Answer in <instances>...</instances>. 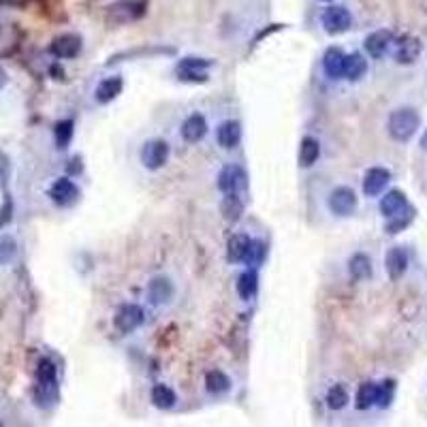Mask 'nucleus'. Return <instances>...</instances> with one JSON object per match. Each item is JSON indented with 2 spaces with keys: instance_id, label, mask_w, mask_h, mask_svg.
I'll return each instance as SVG.
<instances>
[{
  "instance_id": "1",
  "label": "nucleus",
  "mask_w": 427,
  "mask_h": 427,
  "mask_svg": "<svg viewBox=\"0 0 427 427\" xmlns=\"http://www.w3.org/2000/svg\"><path fill=\"white\" fill-rule=\"evenodd\" d=\"M58 367L52 359L43 357L37 363V384H35V401L41 408H50L58 401Z\"/></svg>"
},
{
  "instance_id": "2",
  "label": "nucleus",
  "mask_w": 427,
  "mask_h": 427,
  "mask_svg": "<svg viewBox=\"0 0 427 427\" xmlns=\"http://www.w3.org/2000/svg\"><path fill=\"white\" fill-rule=\"evenodd\" d=\"M418 126H421V116L412 107H399V109H395L389 116V122H387V131H389L391 139H395L399 144L410 141L416 135Z\"/></svg>"
},
{
  "instance_id": "3",
  "label": "nucleus",
  "mask_w": 427,
  "mask_h": 427,
  "mask_svg": "<svg viewBox=\"0 0 427 427\" xmlns=\"http://www.w3.org/2000/svg\"><path fill=\"white\" fill-rule=\"evenodd\" d=\"M210 67H212V60L188 56L175 65V75L180 82H186V84H205L210 80V73H207Z\"/></svg>"
},
{
  "instance_id": "4",
  "label": "nucleus",
  "mask_w": 427,
  "mask_h": 427,
  "mask_svg": "<svg viewBox=\"0 0 427 427\" xmlns=\"http://www.w3.org/2000/svg\"><path fill=\"white\" fill-rule=\"evenodd\" d=\"M146 11L144 3H135V0H122V3H116L107 9L105 13V22L109 26H122V24H131L135 20H139Z\"/></svg>"
},
{
  "instance_id": "5",
  "label": "nucleus",
  "mask_w": 427,
  "mask_h": 427,
  "mask_svg": "<svg viewBox=\"0 0 427 427\" xmlns=\"http://www.w3.org/2000/svg\"><path fill=\"white\" fill-rule=\"evenodd\" d=\"M327 35H342L352 26V16L346 7H327L320 16Z\"/></svg>"
},
{
  "instance_id": "6",
  "label": "nucleus",
  "mask_w": 427,
  "mask_h": 427,
  "mask_svg": "<svg viewBox=\"0 0 427 427\" xmlns=\"http://www.w3.org/2000/svg\"><path fill=\"white\" fill-rule=\"evenodd\" d=\"M169 161V144L163 139H152L141 148V163L150 171H158Z\"/></svg>"
},
{
  "instance_id": "7",
  "label": "nucleus",
  "mask_w": 427,
  "mask_h": 427,
  "mask_svg": "<svg viewBox=\"0 0 427 427\" xmlns=\"http://www.w3.org/2000/svg\"><path fill=\"white\" fill-rule=\"evenodd\" d=\"M327 203H329V210H331L335 216L346 218V216L355 214V210H357V195H355V190L348 188V186H337V188H333V190L329 193Z\"/></svg>"
},
{
  "instance_id": "8",
  "label": "nucleus",
  "mask_w": 427,
  "mask_h": 427,
  "mask_svg": "<svg viewBox=\"0 0 427 427\" xmlns=\"http://www.w3.org/2000/svg\"><path fill=\"white\" fill-rule=\"evenodd\" d=\"M82 52V37L73 35V33H65L58 35L52 43H50V54L56 56L58 60H71Z\"/></svg>"
},
{
  "instance_id": "9",
  "label": "nucleus",
  "mask_w": 427,
  "mask_h": 427,
  "mask_svg": "<svg viewBox=\"0 0 427 427\" xmlns=\"http://www.w3.org/2000/svg\"><path fill=\"white\" fill-rule=\"evenodd\" d=\"M421 52H423V45L412 35H404L397 41H393V56L399 65H414Z\"/></svg>"
},
{
  "instance_id": "10",
  "label": "nucleus",
  "mask_w": 427,
  "mask_h": 427,
  "mask_svg": "<svg viewBox=\"0 0 427 427\" xmlns=\"http://www.w3.org/2000/svg\"><path fill=\"white\" fill-rule=\"evenodd\" d=\"M50 199L58 205V207H69L80 199V188L73 180L69 178H58L52 188H50Z\"/></svg>"
},
{
  "instance_id": "11",
  "label": "nucleus",
  "mask_w": 427,
  "mask_h": 427,
  "mask_svg": "<svg viewBox=\"0 0 427 427\" xmlns=\"http://www.w3.org/2000/svg\"><path fill=\"white\" fill-rule=\"evenodd\" d=\"M141 323H144V308L137 306V303H124V306L118 310L116 318H114V325H116V329H118L120 333H131V331H135Z\"/></svg>"
},
{
  "instance_id": "12",
  "label": "nucleus",
  "mask_w": 427,
  "mask_h": 427,
  "mask_svg": "<svg viewBox=\"0 0 427 427\" xmlns=\"http://www.w3.org/2000/svg\"><path fill=\"white\" fill-rule=\"evenodd\" d=\"M246 171L237 165H227L220 175H218V188L225 193V195H237L239 190L246 188Z\"/></svg>"
},
{
  "instance_id": "13",
  "label": "nucleus",
  "mask_w": 427,
  "mask_h": 427,
  "mask_svg": "<svg viewBox=\"0 0 427 427\" xmlns=\"http://www.w3.org/2000/svg\"><path fill=\"white\" fill-rule=\"evenodd\" d=\"M391 182V171L384 169V167H372L365 171L363 175V193L365 197H378L387 184Z\"/></svg>"
},
{
  "instance_id": "14",
  "label": "nucleus",
  "mask_w": 427,
  "mask_h": 427,
  "mask_svg": "<svg viewBox=\"0 0 427 427\" xmlns=\"http://www.w3.org/2000/svg\"><path fill=\"white\" fill-rule=\"evenodd\" d=\"M393 33L391 31H374L372 35L365 37V52L372 56V58H382L391 48H393Z\"/></svg>"
},
{
  "instance_id": "15",
  "label": "nucleus",
  "mask_w": 427,
  "mask_h": 427,
  "mask_svg": "<svg viewBox=\"0 0 427 427\" xmlns=\"http://www.w3.org/2000/svg\"><path fill=\"white\" fill-rule=\"evenodd\" d=\"M384 269L391 280H399L408 269V252L401 246H395L384 256Z\"/></svg>"
},
{
  "instance_id": "16",
  "label": "nucleus",
  "mask_w": 427,
  "mask_h": 427,
  "mask_svg": "<svg viewBox=\"0 0 427 427\" xmlns=\"http://www.w3.org/2000/svg\"><path fill=\"white\" fill-rule=\"evenodd\" d=\"M173 293H175V288H173L171 280L165 278V276H156V278L148 284V297H150V301H152L154 306H165V303H169V301L173 299Z\"/></svg>"
},
{
  "instance_id": "17",
  "label": "nucleus",
  "mask_w": 427,
  "mask_h": 427,
  "mask_svg": "<svg viewBox=\"0 0 427 427\" xmlns=\"http://www.w3.org/2000/svg\"><path fill=\"white\" fill-rule=\"evenodd\" d=\"M122 86H124V82H122V77L120 75H112V77H105L99 86H97V90H94V99L101 103V105H107V103H112L114 99H118L120 97V92H122Z\"/></svg>"
},
{
  "instance_id": "18",
  "label": "nucleus",
  "mask_w": 427,
  "mask_h": 427,
  "mask_svg": "<svg viewBox=\"0 0 427 427\" xmlns=\"http://www.w3.org/2000/svg\"><path fill=\"white\" fill-rule=\"evenodd\" d=\"M207 133V120L201 116V114H193L184 120L182 124V137L188 141V144H197L205 137Z\"/></svg>"
},
{
  "instance_id": "19",
  "label": "nucleus",
  "mask_w": 427,
  "mask_h": 427,
  "mask_svg": "<svg viewBox=\"0 0 427 427\" xmlns=\"http://www.w3.org/2000/svg\"><path fill=\"white\" fill-rule=\"evenodd\" d=\"M216 139L220 144V148L225 150H233L237 148V144L242 141V124L235 122V120H227L218 126V133H216Z\"/></svg>"
},
{
  "instance_id": "20",
  "label": "nucleus",
  "mask_w": 427,
  "mask_h": 427,
  "mask_svg": "<svg viewBox=\"0 0 427 427\" xmlns=\"http://www.w3.org/2000/svg\"><path fill=\"white\" fill-rule=\"evenodd\" d=\"M344 58L346 54L340 48H329L323 56V69L327 73V77L331 80H340L344 77Z\"/></svg>"
},
{
  "instance_id": "21",
  "label": "nucleus",
  "mask_w": 427,
  "mask_h": 427,
  "mask_svg": "<svg viewBox=\"0 0 427 427\" xmlns=\"http://www.w3.org/2000/svg\"><path fill=\"white\" fill-rule=\"evenodd\" d=\"M250 244H252V239H250L246 233H235V235L229 239V246H227V259H229L231 263H244L246 256H248Z\"/></svg>"
},
{
  "instance_id": "22",
  "label": "nucleus",
  "mask_w": 427,
  "mask_h": 427,
  "mask_svg": "<svg viewBox=\"0 0 427 427\" xmlns=\"http://www.w3.org/2000/svg\"><path fill=\"white\" fill-rule=\"evenodd\" d=\"M378 395H380V384L378 382H363V384H359L357 395H355L357 410H369L372 406H378Z\"/></svg>"
},
{
  "instance_id": "23",
  "label": "nucleus",
  "mask_w": 427,
  "mask_h": 427,
  "mask_svg": "<svg viewBox=\"0 0 427 427\" xmlns=\"http://www.w3.org/2000/svg\"><path fill=\"white\" fill-rule=\"evenodd\" d=\"M404 207H408V199L401 190H389L382 199H380V214L384 218H391L395 214H399Z\"/></svg>"
},
{
  "instance_id": "24",
  "label": "nucleus",
  "mask_w": 427,
  "mask_h": 427,
  "mask_svg": "<svg viewBox=\"0 0 427 427\" xmlns=\"http://www.w3.org/2000/svg\"><path fill=\"white\" fill-rule=\"evenodd\" d=\"M348 274H350V278L357 280V282L367 280V278L372 276V259H369L367 254H363V252L352 254L350 261H348Z\"/></svg>"
},
{
  "instance_id": "25",
  "label": "nucleus",
  "mask_w": 427,
  "mask_h": 427,
  "mask_svg": "<svg viewBox=\"0 0 427 427\" xmlns=\"http://www.w3.org/2000/svg\"><path fill=\"white\" fill-rule=\"evenodd\" d=\"M367 73V60L361 54H348L344 58V77L348 82H359Z\"/></svg>"
},
{
  "instance_id": "26",
  "label": "nucleus",
  "mask_w": 427,
  "mask_h": 427,
  "mask_svg": "<svg viewBox=\"0 0 427 427\" xmlns=\"http://www.w3.org/2000/svg\"><path fill=\"white\" fill-rule=\"evenodd\" d=\"M414 216H416V210L412 207V205H408V207H404L399 214H395V216H391V218H387V233L389 235H395V233H401L404 229H408L410 225H412V220H414Z\"/></svg>"
},
{
  "instance_id": "27",
  "label": "nucleus",
  "mask_w": 427,
  "mask_h": 427,
  "mask_svg": "<svg viewBox=\"0 0 427 427\" xmlns=\"http://www.w3.org/2000/svg\"><path fill=\"white\" fill-rule=\"evenodd\" d=\"M205 389L212 395H225L231 391V378L222 369H212L205 376Z\"/></svg>"
},
{
  "instance_id": "28",
  "label": "nucleus",
  "mask_w": 427,
  "mask_h": 427,
  "mask_svg": "<svg viewBox=\"0 0 427 427\" xmlns=\"http://www.w3.org/2000/svg\"><path fill=\"white\" fill-rule=\"evenodd\" d=\"M320 156V144L314 137H303L299 144V165L312 167Z\"/></svg>"
},
{
  "instance_id": "29",
  "label": "nucleus",
  "mask_w": 427,
  "mask_h": 427,
  "mask_svg": "<svg viewBox=\"0 0 427 427\" xmlns=\"http://www.w3.org/2000/svg\"><path fill=\"white\" fill-rule=\"evenodd\" d=\"M178 401V395L167 384H154L152 387V404L161 410H171Z\"/></svg>"
},
{
  "instance_id": "30",
  "label": "nucleus",
  "mask_w": 427,
  "mask_h": 427,
  "mask_svg": "<svg viewBox=\"0 0 427 427\" xmlns=\"http://www.w3.org/2000/svg\"><path fill=\"white\" fill-rule=\"evenodd\" d=\"M256 288H259V274L256 269H246L239 280H237V293L242 299H252L256 295Z\"/></svg>"
},
{
  "instance_id": "31",
  "label": "nucleus",
  "mask_w": 427,
  "mask_h": 427,
  "mask_svg": "<svg viewBox=\"0 0 427 427\" xmlns=\"http://www.w3.org/2000/svg\"><path fill=\"white\" fill-rule=\"evenodd\" d=\"M220 212H222V216H225V220H229V222H237L239 218H242V214H244V203H242V199L237 197V195H225V199H222V203H220Z\"/></svg>"
},
{
  "instance_id": "32",
  "label": "nucleus",
  "mask_w": 427,
  "mask_h": 427,
  "mask_svg": "<svg viewBox=\"0 0 427 427\" xmlns=\"http://www.w3.org/2000/svg\"><path fill=\"white\" fill-rule=\"evenodd\" d=\"M73 133H75V122L73 120H60L54 129V137H56V146L60 150L69 148L71 139H73Z\"/></svg>"
},
{
  "instance_id": "33",
  "label": "nucleus",
  "mask_w": 427,
  "mask_h": 427,
  "mask_svg": "<svg viewBox=\"0 0 427 427\" xmlns=\"http://www.w3.org/2000/svg\"><path fill=\"white\" fill-rule=\"evenodd\" d=\"M348 401H350V395H348V389L344 384H333L327 391V406L331 410H342Z\"/></svg>"
},
{
  "instance_id": "34",
  "label": "nucleus",
  "mask_w": 427,
  "mask_h": 427,
  "mask_svg": "<svg viewBox=\"0 0 427 427\" xmlns=\"http://www.w3.org/2000/svg\"><path fill=\"white\" fill-rule=\"evenodd\" d=\"M265 252H267L265 244H263V242H254V239H252V244H250V250H248V256H246V261H244V263H248V265H252V267H259V265L263 263V259H265Z\"/></svg>"
},
{
  "instance_id": "35",
  "label": "nucleus",
  "mask_w": 427,
  "mask_h": 427,
  "mask_svg": "<svg viewBox=\"0 0 427 427\" xmlns=\"http://www.w3.org/2000/svg\"><path fill=\"white\" fill-rule=\"evenodd\" d=\"M16 252H18V244L13 237L9 235L0 237V263H9L16 256Z\"/></svg>"
},
{
  "instance_id": "36",
  "label": "nucleus",
  "mask_w": 427,
  "mask_h": 427,
  "mask_svg": "<svg viewBox=\"0 0 427 427\" xmlns=\"http://www.w3.org/2000/svg\"><path fill=\"white\" fill-rule=\"evenodd\" d=\"M395 397V380H384L380 382V395H378V406L387 408Z\"/></svg>"
},
{
  "instance_id": "37",
  "label": "nucleus",
  "mask_w": 427,
  "mask_h": 427,
  "mask_svg": "<svg viewBox=\"0 0 427 427\" xmlns=\"http://www.w3.org/2000/svg\"><path fill=\"white\" fill-rule=\"evenodd\" d=\"M11 180V158L0 152V190H5Z\"/></svg>"
},
{
  "instance_id": "38",
  "label": "nucleus",
  "mask_w": 427,
  "mask_h": 427,
  "mask_svg": "<svg viewBox=\"0 0 427 427\" xmlns=\"http://www.w3.org/2000/svg\"><path fill=\"white\" fill-rule=\"evenodd\" d=\"M13 220V199L7 195L3 205H0V229H5Z\"/></svg>"
},
{
  "instance_id": "39",
  "label": "nucleus",
  "mask_w": 427,
  "mask_h": 427,
  "mask_svg": "<svg viewBox=\"0 0 427 427\" xmlns=\"http://www.w3.org/2000/svg\"><path fill=\"white\" fill-rule=\"evenodd\" d=\"M421 148H423V150L427 152V131H425V133L421 135Z\"/></svg>"
},
{
  "instance_id": "40",
  "label": "nucleus",
  "mask_w": 427,
  "mask_h": 427,
  "mask_svg": "<svg viewBox=\"0 0 427 427\" xmlns=\"http://www.w3.org/2000/svg\"><path fill=\"white\" fill-rule=\"evenodd\" d=\"M7 84V73L3 71V69H0V88H3Z\"/></svg>"
},
{
  "instance_id": "41",
  "label": "nucleus",
  "mask_w": 427,
  "mask_h": 427,
  "mask_svg": "<svg viewBox=\"0 0 427 427\" xmlns=\"http://www.w3.org/2000/svg\"><path fill=\"white\" fill-rule=\"evenodd\" d=\"M325 3H327V0H325Z\"/></svg>"
}]
</instances>
